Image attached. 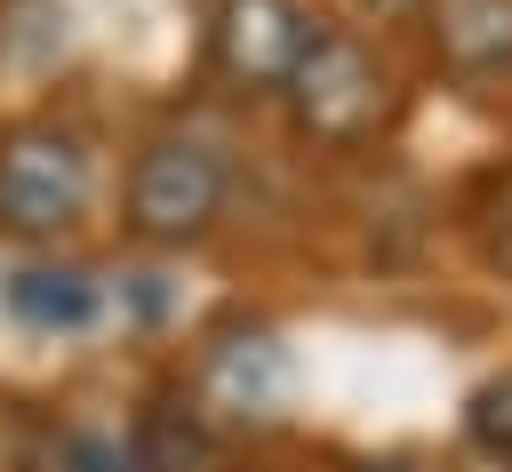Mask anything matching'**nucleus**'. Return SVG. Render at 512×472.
Returning <instances> with one entry per match:
<instances>
[{
    "label": "nucleus",
    "instance_id": "f257e3e1",
    "mask_svg": "<svg viewBox=\"0 0 512 472\" xmlns=\"http://www.w3.org/2000/svg\"><path fill=\"white\" fill-rule=\"evenodd\" d=\"M88 208V152L64 128H8L0 136V224L8 232H64Z\"/></svg>",
    "mask_w": 512,
    "mask_h": 472
},
{
    "label": "nucleus",
    "instance_id": "f03ea898",
    "mask_svg": "<svg viewBox=\"0 0 512 472\" xmlns=\"http://www.w3.org/2000/svg\"><path fill=\"white\" fill-rule=\"evenodd\" d=\"M224 208V160L192 136H160L144 144L136 176H128V224L144 240H192L208 232V216Z\"/></svg>",
    "mask_w": 512,
    "mask_h": 472
},
{
    "label": "nucleus",
    "instance_id": "7ed1b4c3",
    "mask_svg": "<svg viewBox=\"0 0 512 472\" xmlns=\"http://www.w3.org/2000/svg\"><path fill=\"white\" fill-rule=\"evenodd\" d=\"M280 88H288L296 120H304L312 136H328V144L360 136V128L376 120V104H384V80H376V64H368L360 40H312Z\"/></svg>",
    "mask_w": 512,
    "mask_h": 472
},
{
    "label": "nucleus",
    "instance_id": "20e7f679",
    "mask_svg": "<svg viewBox=\"0 0 512 472\" xmlns=\"http://www.w3.org/2000/svg\"><path fill=\"white\" fill-rule=\"evenodd\" d=\"M304 48H312V24L296 0H224V16H216V64L232 80L280 88Z\"/></svg>",
    "mask_w": 512,
    "mask_h": 472
},
{
    "label": "nucleus",
    "instance_id": "39448f33",
    "mask_svg": "<svg viewBox=\"0 0 512 472\" xmlns=\"http://www.w3.org/2000/svg\"><path fill=\"white\" fill-rule=\"evenodd\" d=\"M280 392H288V360H280L272 336H232V344H216V360H208V400H216L224 416H272Z\"/></svg>",
    "mask_w": 512,
    "mask_h": 472
},
{
    "label": "nucleus",
    "instance_id": "423d86ee",
    "mask_svg": "<svg viewBox=\"0 0 512 472\" xmlns=\"http://www.w3.org/2000/svg\"><path fill=\"white\" fill-rule=\"evenodd\" d=\"M440 24V56L456 64V72H496V64H512V0H440L432 8Z\"/></svg>",
    "mask_w": 512,
    "mask_h": 472
},
{
    "label": "nucleus",
    "instance_id": "0eeeda50",
    "mask_svg": "<svg viewBox=\"0 0 512 472\" xmlns=\"http://www.w3.org/2000/svg\"><path fill=\"white\" fill-rule=\"evenodd\" d=\"M8 304L32 320V328H80L96 312V288L80 272H16L8 280Z\"/></svg>",
    "mask_w": 512,
    "mask_h": 472
},
{
    "label": "nucleus",
    "instance_id": "6e6552de",
    "mask_svg": "<svg viewBox=\"0 0 512 472\" xmlns=\"http://www.w3.org/2000/svg\"><path fill=\"white\" fill-rule=\"evenodd\" d=\"M472 440H480V448H496V456H512V376H504V384H488V392L472 400Z\"/></svg>",
    "mask_w": 512,
    "mask_h": 472
},
{
    "label": "nucleus",
    "instance_id": "1a4fd4ad",
    "mask_svg": "<svg viewBox=\"0 0 512 472\" xmlns=\"http://www.w3.org/2000/svg\"><path fill=\"white\" fill-rule=\"evenodd\" d=\"M72 472H136V456H120L112 440H80L72 448Z\"/></svg>",
    "mask_w": 512,
    "mask_h": 472
},
{
    "label": "nucleus",
    "instance_id": "9d476101",
    "mask_svg": "<svg viewBox=\"0 0 512 472\" xmlns=\"http://www.w3.org/2000/svg\"><path fill=\"white\" fill-rule=\"evenodd\" d=\"M496 256H504V264H512V184H504V192H496Z\"/></svg>",
    "mask_w": 512,
    "mask_h": 472
}]
</instances>
